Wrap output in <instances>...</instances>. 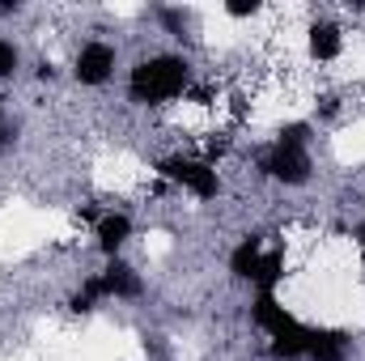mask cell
<instances>
[{
	"label": "cell",
	"instance_id": "8992f818",
	"mask_svg": "<svg viewBox=\"0 0 365 361\" xmlns=\"http://www.w3.org/2000/svg\"><path fill=\"white\" fill-rule=\"evenodd\" d=\"M353 336L340 327H310L306 336V361H349Z\"/></svg>",
	"mask_w": 365,
	"mask_h": 361
},
{
	"label": "cell",
	"instance_id": "2e32d148",
	"mask_svg": "<svg viewBox=\"0 0 365 361\" xmlns=\"http://www.w3.org/2000/svg\"><path fill=\"white\" fill-rule=\"evenodd\" d=\"M51 77H56V68H51V64L43 60V64H38V81H51Z\"/></svg>",
	"mask_w": 365,
	"mask_h": 361
},
{
	"label": "cell",
	"instance_id": "52a82bcc",
	"mask_svg": "<svg viewBox=\"0 0 365 361\" xmlns=\"http://www.w3.org/2000/svg\"><path fill=\"white\" fill-rule=\"evenodd\" d=\"M93 238H98V251H102L106 260H119L123 243L132 238V217H128V213H119V208L102 213V217H98V225H93Z\"/></svg>",
	"mask_w": 365,
	"mask_h": 361
},
{
	"label": "cell",
	"instance_id": "4fadbf2b",
	"mask_svg": "<svg viewBox=\"0 0 365 361\" xmlns=\"http://www.w3.org/2000/svg\"><path fill=\"white\" fill-rule=\"evenodd\" d=\"M17 145V119H9V111H0V158Z\"/></svg>",
	"mask_w": 365,
	"mask_h": 361
},
{
	"label": "cell",
	"instance_id": "5bb4252c",
	"mask_svg": "<svg viewBox=\"0 0 365 361\" xmlns=\"http://www.w3.org/2000/svg\"><path fill=\"white\" fill-rule=\"evenodd\" d=\"M225 13H230L234 21H247V17H255V13H259V0H230V4H225Z\"/></svg>",
	"mask_w": 365,
	"mask_h": 361
},
{
	"label": "cell",
	"instance_id": "3957f363",
	"mask_svg": "<svg viewBox=\"0 0 365 361\" xmlns=\"http://www.w3.org/2000/svg\"><path fill=\"white\" fill-rule=\"evenodd\" d=\"M158 175L166 183H175V187H182V191L195 195V200H217V195H221V175H217V166H208L204 158L170 153V158L158 162Z\"/></svg>",
	"mask_w": 365,
	"mask_h": 361
},
{
	"label": "cell",
	"instance_id": "6da1fadb",
	"mask_svg": "<svg viewBox=\"0 0 365 361\" xmlns=\"http://www.w3.org/2000/svg\"><path fill=\"white\" fill-rule=\"evenodd\" d=\"M191 90V64L187 56H170V51H158V56H145L132 64L128 73V98L140 102V106H166Z\"/></svg>",
	"mask_w": 365,
	"mask_h": 361
},
{
	"label": "cell",
	"instance_id": "9a60e30c",
	"mask_svg": "<svg viewBox=\"0 0 365 361\" xmlns=\"http://www.w3.org/2000/svg\"><path fill=\"white\" fill-rule=\"evenodd\" d=\"M353 238H357V247H361V268H365V221L357 225V234H353Z\"/></svg>",
	"mask_w": 365,
	"mask_h": 361
},
{
	"label": "cell",
	"instance_id": "e0dca14e",
	"mask_svg": "<svg viewBox=\"0 0 365 361\" xmlns=\"http://www.w3.org/2000/svg\"><path fill=\"white\" fill-rule=\"evenodd\" d=\"M17 9H21L17 0H0V17H4V13H17Z\"/></svg>",
	"mask_w": 365,
	"mask_h": 361
},
{
	"label": "cell",
	"instance_id": "ba28073f",
	"mask_svg": "<svg viewBox=\"0 0 365 361\" xmlns=\"http://www.w3.org/2000/svg\"><path fill=\"white\" fill-rule=\"evenodd\" d=\"M306 51H310L314 64H331V60H340V51H344V34H340V26H336V21H314L310 34H306Z\"/></svg>",
	"mask_w": 365,
	"mask_h": 361
},
{
	"label": "cell",
	"instance_id": "5b68a950",
	"mask_svg": "<svg viewBox=\"0 0 365 361\" xmlns=\"http://www.w3.org/2000/svg\"><path fill=\"white\" fill-rule=\"evenodd\" d=\"M98 276V289H102V302H136L145 293V280L140 272L123 260H106V268L93 272Z\"/></svg>",
	"mask_w": 365,
	"mask_h": 361
},
{
	"label": "cell",
	"instance_id": "9c48e42d",
	"mask_svg": "<svg viewBox=\"0 0 365 361\" xmlns=\"http://www.w3.org/2000/svg\"><path fill=\"white\" fill-rule=\"evenodd\" d=\"M264 238L259 234H247L234 251H230V272H234V280H251L255 285V276H259V264H264Z\"/></svg>",
	"mask_w": 365,
	"mask_h": 361
},
{
	"label": "cell",
	"instance_id": "7c38bea8",
	"mask_svg": "<svg viewBox=\"0 0 365 361\" xmlns=\"http://www.w3.org/2000/svg\"><path fill=\"white\" fill-rule=\"evenodd\" d=\"M17 68H21V51H17L9 39H0V81H4V77H13Z\"/></svg>",
	"mask_w": 365,
	"mask_h": 361
},
{
	"label": "cell",
	"instance_id": "30bf717a",
	"mask_svg": "<svg viewBox=\"0 0 365 361\" xmlns=\"http://www.w3.org/2000/svg\"><path fill=\"white\" fill-rule=\"evenodd\" d=\"M280 280H284V251L280 247H268L264 251V264H259V276H255V289L259 293H276Z\"/></svg>",
	"mask_w": 365,
	"mask_h": 361
},
{
	"label": "cell",
	"instance_id": "277c9868",
	"mask_svg": "<svg viewBox=\"0 0 365 361\" xmlns=\"http://www.w3.org/2000/svg\"><path fill=\"white\" fill-rule=\"evenodd\" d=\"M115 64H119V56H115V47L110 43H102V39H90L81 51H77V60H73V77L81 81V86H106L110 77H115Z\"/></svg>",
	"mask_w": 365,
	"mask_h": 361
},
{
	"label": "cell",
	"instance_id": "7a4b0ae2",
	"mask_svg": "<svg viewBox=\"0 0 365 361\" xmlns=\"http://www.w3.org/2000/svg\"><path fill=\"white\" fill-rule=\"evenodd\" d=\"M314 162H310V123H289L280 128L272 145L259 153V175L284 187H302L310 179Z\"/></svg>",
	"mask_w": 365,
	"mask_h": 361
},
{
	"label": "cell",
	"instance_id": "8fae6325",
	"mask_svg": "<svg viewBox=\"0 0 365 361\" xmlns=\"http://www.w3.org/2000/svg\"><path fill=\"white\" fill-rule=\"evenodd\" d=\"M102 306V289H98V276H86V285L68 298V310L73 315H90V310H98Z\"/></svg>",
	"mask_w": 365,
	"mask_h": 361
}]
</instances>
